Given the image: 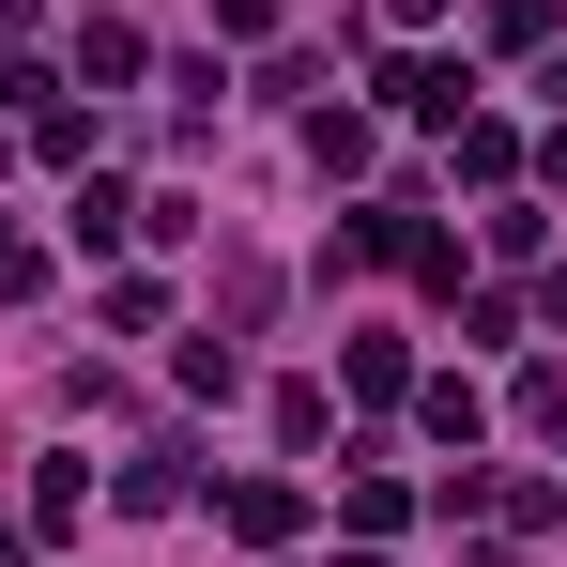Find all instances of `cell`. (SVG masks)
<instances>
[{
	"label": "cell",
	"mask_w": 567,
	"mask_h": 567,
	"mask_svg": "<svg viewBox=\"0 0 567 567\" xmlns=\"http://www.w3.org/2000/svg\"><path fill=\"white\" fill-rule=\"evenodd\" d=\"M383 93L414 107V123H461V93H475V78H461V62H399V78H383Z\"/></svg>",
	"instance_id": "6da1fadb"
},
{
	"label": "cell",
	"mask_w": 567,
	"mask_h": 567,
	"mask_svg": "<svg viewBox=\"0 0 567 567\" xmlns=\"http://www.w3.org/2000/svg\"><path fill=\"white\" fill-rule=\"evenodd\" d=\"M383 16H399V31H430V16H445V0H383Z\"/></svg>",
	"instance_id": "7a4b0ae2"
}]
</instances>
